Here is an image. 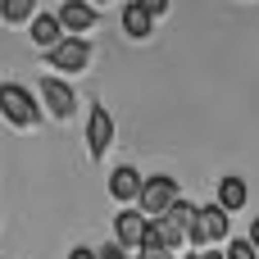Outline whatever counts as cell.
<instances>
[{
  "label": "cell",
  "mask_w": 259,
  "mask_h": 259,
  "mask_svg": "<svg viewBox=\"0 0 259 259\" xmlns=\"http://www.w3.org/2000/svg\"><path fill=\"white\" fill-rule=\"evenodd\" d=\"M41 100H46V109L55 114V118H68L73 109H77V96L68 91V82H59V77H41Z\"/></svg>",
  "instance_id": "obj_6"
},
{
  "label": "cell",
  "mask_w": 259,
  "mask_h": 259,
  "mask_svg": "<svg viewBox=\"0 0 259 259\" xmlns=\"http://www.w3.org/2000/svg\"><path fill=\"white\" fill-rule=\"evenodd\" d=\"M141 187H146V178L137 168H127V164L109 173V196L114 200H141Z\"/></svg>",
  "instance_id": "obj_10"
},
{
  "label": "cell",
  "mask_w": 259,
  "mask_h": 259,
  "mask_svg": "<svg viewBox=\"0 0 259 259\" xmlns=\"http://www.w3.org/2000/svg\"><path fill=\"white\" fill-rule=\"evenodd\" d=\"M59 23H64V32H91L96 27V9L87 0H64L59 5Z\"/></svg>",
  "instance_id": "obj_8"
},
{
  "label": "cell",
  "mask_w": 259,
  "mask_h": 259,
  "mask_svg": "<svg viewBox=\"0 0 259 259\" xmlns=\"http://www.w3.org/2000/svg\"><path fill=\"white\" fill-rule=\"evenodd\" d=\"M150 23H155V14H150L141 0H132V5L123 9V32H127V36H137V41L150 36Z\"/></svg>",
  "instance_id": "obj_11"
},
{
  "label": "cell",
  "mask_w": 259,
  "mask_h": 259,
  "mask_svg": "<svg viewBox=\"0 0 259 259\" xmlns=\"http://www.w3.org/2000/svg\"><path fill=\"white\" fill-rule=\"evenodd\" d=\"M196 259H200V255H196Z\"/></svg>",
  "instance_id": "obj_20"
},
{
  "label": "cell",
  "mask_w": 259,
  "mask_h": 259,
  "mask_svg": "<svg viewBox=\"0 0 259 259\" xmlns=\"http://www.w3.org/2000/svg\"><path fill=\"white\" fill-rule=\"evenodd\" d=\"M223 255H228V259H259V255H255V246H250V237H241V241H232V246H228Z\"/></svg>",
  "instance_id": "obj_14"
},
{
  "label": "cell",
  "mask_w": 259,
  "mask_h": 259,
  "mask_svg": "<svg viewBox=\"0 0 259 259\" xmlns=\"http://www.w3.org/2000/svg\"><path fill=\"white\" fill-rule=\"evenodd\" d=\"M114 237L123 250H141V241L150 237V219L141 209H123V214H114Z\"/></svg>",
  "instance_id": "obj_4"
},
{
  "label": "cell",
  "mask_w": 259,
  "mask_h": 259,
  "mask_svg": "<svg viewBox=\"0 0 259 259\" xmlns=\"http://www.w3.org/2000/svg\"><path fill=\"white\" fill-rule=\"evenodd\" d=\"M100 259H127V255H123V246H109V250H100Z\"/></svg>",
  "instance_id": "obj_17"
},
{
  "label": "cell",
  "mask_w": 259,
  "mask_h": 259,
  "mask_svg": "<svg viewBox=\"0 0 259 259\" xmlns=\"http://www.w3.org/2000/svg\"><path fill=\"white\" fill-rule=\"evenodd\" d=\"M0 18L5 23H27V18H36V0H0Z\"/></svg>",
  "instance_id": "obj_13"
},
{
  "label": "cell",
  "mask_w": 259,
  "mask_h": 259,
  "mask_svg": "<svg viewBox=\"0 0 259 259\" xmlns=\"http://www.w3.org/2000/svg\"><path fill=\"white\" fill-rule=\"evenodd\" d=\"M228 209L223 205H205L200 209V219H196V232H191V241L200 246V250H214V241H223L228 237Z\"/></svg>",
  "instance_id": "obj_3"
},
{
  "label": "cell",
  "mask_w": 259,
  "mask_h": 259,
  "mask_svg": "<svg viewBox=\"0 0 259 259\" xmlns=\"http://www.w3.org/2000/svg\"><path fill=\"white\" fill-rule=\"evenodd\" d=\"M182 205V196H178V178H146V187H141V214L150 219V223H159L164 214H173Z\"/></svg>",
  "instance_id": "obj_1"
},
{
  "label": "cell",
  "mask_w": 259,
  "mask_h": 259,
  "mask_svg": "<svg viewBox=\"0 0 259 259\" xmlns=\"http://www.w3.org/2000/svg\"><path fill=\"white\" fill-rule=\"evenodd\" d=\"M246 200H250V187H246L241 178H223V182H219V205H223L228 214H232V209H241Z\"/></svg>",
  "instance_id": "obj_12"
},
{
  "label": "cell",
  "mask_w": 259,
  "mask_h": 259,
  "mask_svg": "<svg viewBox=\"0 0 259 259\" xmlns=\"http://www.w3.org/2000/svg\"><path fill=\"white\" fill-rule=\"evenodd\" d=\"M250 246H255V250H259V219H255V223H250Z\"/></svg>",
  "instance_id": "obj_18"
},
{
  "label": "cell",
  "mask_w": 259,
  "mask_h": 259,
  "mask_svg": "<svg viewBox=\"0 0 259 259\" xmlns=\"http://www.w3.org/2000/svg\"><path fill=\"white\" fill-rule=\"evenodd\" d=\"M0 114H5L14 127H36V118H41L32 91L18 87V82H5V87H0Z\"/></svg>",
  "instance_id": "obj_2"
},
{
  "label": "cell",
  "mask_w": 259,
  "mask_h": 259,
  "mask_svg": "<svg viewBox=\"0 0 259 259\" xmlns=\"http://www.w3.org/2000/svg\"><path fill=\"white\" fill-rule=\"evenodd\" d=\"M141 5H146L150 14H164V9H168V0H141Z\"/></svg>",
  "instance_id": "obj_16"
},
{
  "label": "cell",
  "mask_w": 259,
  "mask_h": 259,
  "mask_svg": "<svg viewBox=\"0 0 259 259\" xmlns=\"http://www.w3.org/2000/svg\"><path fill=\"white\" fill-rule=\"evenodd\" d=\"M68 259H100V250H87V246H77V250H68Z\"/></svg>",
  "instance_id": "obj_15"
},
{
  "label": "cell",
  "mask_w": 259,
  "mask_h": 259,
  "mask_svg": "<svg viewBox=\"0 0 259 259\" xmlns=\"http://www.w3.org/2000/svg\"><path fill=\"white\" fill-rule=\"evenodd\" d=\"M91 64V46L82 41V36H68V41H59L55 50H50V68H68V73H82Z\"/></svg>",
  "instance_id": "obj_5"
},
{
  "label": "cell",
  "mask_w": 259,
  "mask_h": 259,
  "mask_svg": "<svg viewBox=\"0 0 259 259\" xmlns=\"http://www.w3.org/2000/svg\"><path fill=\"white\" fill-rule=\"evenodd\" d=\"M87 146H91V155H96V159L114 146V118L105 114V105H96V109H91V118H87Z\"/></svg>",
  "instance_id": "obj_7"
},
{
  "label": "cell",
  "mask_w": 259,
  "mask_h": 259,
  "mask_svg": "<svg viewBox=\"0 0 259 259\" xmlns=\"http://www.w3.org/2000/svg\"><path fill=\"white\" fill-rule=\"evenodd\" d=\"M59 41H68V32H64V23H59V14H36V18H32V46L55 50Z\"/></svg>",
  "instance_id": "obj_9"
},
{
  "label": "cell",
  "mask_w": 259,
  "mask_h": 259,
  "mask_svg": "<svg viewBox=\"0 0 259 259\" xmlns=\"http://www.w3.org/2000/svg\"><path fill=\"white\" fill-rule=\"evenodd\" d=\"M200 259H228V255H219V250H200Z\"/></svg>",
  "instance_id": "obj_19"
}]
</instances>
